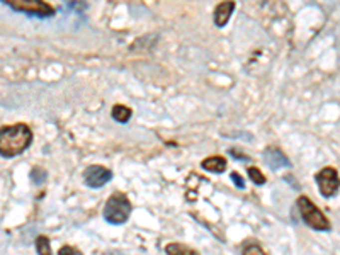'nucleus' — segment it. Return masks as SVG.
<instances>
[{
  "label": "nucleus",
  "instance_id": "nucleus-1",
  "mask_svg": "<svg viewBox=\"0 0 340 255\" xmlns=\"http://www.w3.org/2000/svg\"><path fill=\"white\" fill-rule=\"evenodd\" d=\"M32 141L31 128L24 123L0 128V155L2 157H15L20 155Z\"/></svg>",
  "mask_w": 340,
  "mask_h": 255
},
{
  "label": "nucleus",
  "instance_id": "nucleus-2",
  "mask_svg": "<svg viewBox=\"0 0 340 255\" xmlns=\"http://www.w3.org/2000/svg\"><path fill=\"white\" fill-rule=\"evenodd\" d=\"M131 215L130 197L124 192H114L104 206V220L111 225H123Z\"/></svg>",
  "mask_w": 340,
  "mask_h": 255
},
{
  "label": "nucleus",
  "instance_id": "nucleus-3",
  "mask_svg": "<svg viewBox=\"0 0 340 255\" xmlns=\"http://www.w3.org/2000/svg\"><path fill=\"white\" fill-rule=\"evenodd\" d=\"M296 204H298V209H300V213H301L303 221H305L310 228L317 230V232H329V230L332 228L330 221L327 220V216L323 215L317 206H315V203L310 199V197H306V196L298 197Z\"/></svg>",
  "mask_w": 340,
  "mask_h": 255
},
{
  "label": "nucleus",
  "instance_id": "nucleus-4",
  "mask_svg": "<svg viewBox=\"0 0 340 255\" xmlns=\"http://www.w3.org/2000/svg\"><path fill=\"white\" fill-rule=\"evenodd\" d=\"M5 3L14 10L26 12V14L38 15V17H51V15H55V9L49 3L41 2V0H7Z\"/></svg>",
  "mask_w": 340,
  "mask_h": 255
},
{
  "label": "nucleus",
  "instance_id": "nucleus-5",
  "mask_svg": "<svg viewBox=\"0 0 340 255\" xmlns=\"http://www.w3.org/2000/svg\"><path fill=\"white\" fill-rule=\"evenodd\" d=\"M317 182L320 192L325 197L335 196L339 191V172L334 167H325L317 174Z\"/></svg>",
  "mask_w": 340,
  "mask_h": 255
},
{
  "label": "nucleus",
  "instance_id": "nucleus-6",
  "mask_svg": "<svg viewBox=\"0 0 340 255\" xmlns=\"http://www.w3.org/2000/svg\"><path fill=\"white\" fill-rule=\"evenodd\" d=\"M111 179H113V172H111L109 168L102 167V165H90V167H87L85 172H84L85 184L89 187H94V189L106 186Z\"/></svg>",
  "mask_w": 340,
  "mask_h": 255
},
{
  "label": "nucleus",
  "instance_id": "nucleus-7",
  "mask_svg": "<svg viewBox=\"0 0 340 255\" xmlns=\"http://www.w3.org/2000/svg\"><path fill=\"white\" fill-rule=\"evenodd\" d=\"M233 10H235V2H221L214 9V24L218 27H223L230 20V15Z\"/></svg>",
  "mask_w": 340,
  "mask_h": 255
},
{
  "label": "nucleus",
  "instance_id": "nucleus-8",
  "mask_svg": "<svg viewBox=\"0 0 340 255\" xmlns=\"http://www.w3.org/2000/svg\"><path fill=\"white\" fill-rule=\"evenodd\" d=\"M264 157H265V160H267L269 165H271L272 168H277V167H288V165H289V160L284 157V153L279 150V148L269 146L267 150L264 151Z\"/></svg>",
  "mask_w": 340,
  "mask_h": 255
},
{
  "label": "nucleus",
  "instance_id": "nucleus-9",
  "mask_svg": "<svg viewBox=\"0 0 340 255\" xmlns=\"http://www.w3.org/2000/svg\"><path fill=\"white\" fill-rule=\"evenodd\" d=\"M226 160L223 157H208L201 162V167L208 172H213V174H223L226 170Z\"/></svg>",
  "mask_w": 340,
  "mask_h": 255
},
{
  "label": "nucleus",
  "instance_id": "nucleus-10",
  "mask_svg": "<svg viewBox=\"0 0 340 255\" xmlns=\"http://www.w3.org/2000/svg\"><path fill=\"white\" fill-rule=\"evenodd\" d=\"M165 254L167 255H199L194 249H190L187 245H182V244H169L165 247Z\"/></svg>",
  "mask_w": 340,
  "mask_h": 255
},
{
  "label": "nucleus",
  "instance_id": "nucleus-11",
  "mask_svg": "<svg viewBox=\"0 0 340 255\" xmlns=\"http://www.w3.org/2000/svg\"><path fill=\"white\" fill-rule=\"evenodd\" d=\"M113 118L116 119L118 123H128L130 121V118H131V109L130 108H126V106H123V104H116L114 108H113Z\"/></svg>",
  "mask_w": 340,
  "mask_h": 255
},
{
  "label": "nucleus",
  "instance_id": "nucleus-12",
  "mask_svg": "<svg viewBox=\"0 0 340 255\" xmlns=\"http://www.w3.org/2000/svg\"><path fill=\"white\" fill-rule=\"evenodd\" d=\"M36 250H38L39 255H53L51 247H49V240L44 235L36 238Z\"/></svg>",
  "mask_w": 340,
  "mask_h": 255
},
{
  "label": "nucleus",
  "instance_id": "nucleus-13",
  "mask_svg": "<svg viewBox=\"0 0 340 255\" xmlns=\"http://www.w3.org/2000/svg\"><path fill=\"white\" fill-rule=\"evenodd\" d=\"M248 177H250L252 182L257 184V186H262V184H265V177L257 167H248Z\"/></svg>",
  "mask_w": 340,
  "mask_h": 255
},
{
  "label": "nucleus",
  "instance_id": "nucleus-14",
  "mask_svg": "<svg viewBox=\"0 0 340 255\" xmlns=\"http://www.w3.org/2000/svg\"><path fill=\"white\" fill-rule=\"evenodd\" d=\"M242 255H267L264 252V249L260 245H257V244H248L243 247V252Z\"/></svg>",
  "mask_w": 340,
  "mask_h": 255
},
{
  "label": "nucleus",
  "instance_id": "nucleus-15",
  "mask_svg": "<svg viewBox=\"0 0 340 255\" xmlns=\"http://www.w3.org/2000/svg\"><path fill=\"white\" fill-rule=\"evenodd\" d=\"M58 255H84V254H82L78 249H75V247L65 245V247H61V249L58 250Z\"/></svg>",
  "mask_w": 340,
  "mask_h": 255
},
{
  "label": "nucleus",
  "instance_id": "nucleus-16",
  "mask_svg": "<svg viewBox=\"0 0 340 255\" xmlns=\"http://www.w3.org/2000/svg\"><path fill=\"white\" fill-rule=\"evenodd\" d=\"M231 179H233V182L238 186L240 189H243L245 187V182H243V179H242V175L238 174V172H231Z\"/></svg>",
  "mask_w": 340,
  "mask_h": 255
}]
</instances>
